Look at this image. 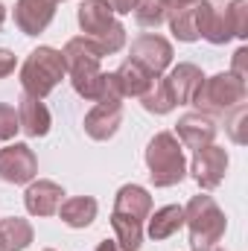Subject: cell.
I'll return each instance as SVG.
<instances>
[{
	"label": "cell",
	"mask_w": 248,
	"mask_h": 251,
	"mask_svg": "<svg viewBox=\"0 0 248 251\" xmlns=\"http://www.w3.org/2000/svg\"><path fill=\"white\" fill-rule=\"evenodd\" d=\"M184 225L190 231V249L193 251H210L225 237L228 219L225 210L213 201V196H193L184 207Z\"/></svg>",
	"instance_id": "6da1fadb"
},
{
	"label": "cell",
	"mask_w": 248,
	"mask_h": 251,
	"mask_svg": "<svg viewBox=\"0 0 248 251\" xmlns=\"http://www.w3.org/2000/svg\"><path fill=\"white\" fill-rule=\"evenodd\" d=\"M146 167L155 187H175L187 176V158L173 131H158L146 146Z\"/></svg>",
	"instance_id": "7a4b0ae2"
},
{
	"label": "cell",
	"mask_w": 248,
	"mask_h": 251,
	"mask_svg": "<svg viewBox=\"0 0 248 251\" xmlns=\"http://www.w3.org/2000/svg\"><path fill=\"white\" fill-rule=\"evenodd\" d=\"M76 21L82 26V35L94 38L105 56L120 53L125 47V26L114 18L111 6L105 0H82Z\"/></svg>",
	"instance_id": "3957f363"
},
{
	"label": "cell",
	"mask_w": 248,
	"mask_h": 251,
	"mask_svg": "<svg viewBox=\"0 0 248 251\" xmlns=\"http://www.w3.org/2000/svg\"><path fill=\"white\" fill-rule=\"evenodd\" d=\"M64 76H67V70H64L62 50H56V47H35L26 56V62L21 64V88H24V94L35 97V100L50 97Z\"/></svg>",
	"instance_id": "277c9868"
},
{
	"label": "cell",
	"mask_w": 248,
	"mask_h": 251,
	"mask_svg": "<svg viewBox=\"0 0 248 251\" xmlns=\"http://www.w3.org/2000/svg\"><path fill=\"white\" fill-rule=\"evenodd\" d=\"M246 100H248L246 79H240V76H234L228 70V73L204 76V82L196 91V97H193L190 105H196L201 114L213 117V114H228L237 105H246Z\"/></svg>",
	"instance_id": "5b68a950"
},
{
	"label": "cell",
	"mask_w": 248,
	"mask_h": 251,
	"mask_svg": "<svg viewBox=\"0 0 248 251\" xmlns=\"http://www.w3.org/2000/svg\"><path fill=\"white\" fill-rule=\"evenodd\" d=\"M173 44L158 35V32H143L131 41V50H128V59L137 62L140 67H146L152 76H164L167 67H173Z\"/></svg>",
	"instance_id": "8992f818"
},
{
	"label": "cell",
	"mask_w": 248,
	"mask_h": 251,
	"mask_svg": "<svg viewBox=\"0 0 248 251\" xmlns=\"http://www.w3.org/2000/svg\"><path fill=\"white\" fill-rule=\"evenodd\" d=\"M38 176V158L26 143H9L0 149V178L6 184H29Z\"/></svg>",
	"instance_id": "52a82bcc"
},
{
	"label": "cell",
	"mask_w": 248,
	"mask_h": 251,
	"mask_svg": "<svg viewBox=\"0 0 248 251\" xmlns=\"http://www.w3.org/2000/svg\"><path fill=\"white\" fill-rule=\"evenodd\" d=\"M190 173L196 178V184L201 190H216L222 181H225V173H228V152L225 146H204L193 155L190 161Z\"/></svg>",
	"instance_id": "ba28073f"
},
{
	"label": "cell",
	"mask_w": 248,
	"mask_h": 251,
	"mask_svg": "<svg viewBox=\"0 0 248 251\" xmlns=\"http://www.w3.org/2000/svg\"><path fill=\"white\" fill-rule=\"evenodd\" d=\"M196 29H198V38H204V41H210L216 47L228 44L234 38L228 12L216 0H198L196 3Z\"/></svg>",
	"instance_id": "9c48e42d"
},
{
	"label": "cell",
	"mask_w": 248,
	"mask_h": 251,
	"mask_svg": "<svg viewBox=\"0 0 248 251\" xmlns=\"http://www.w3.org/2000/svg\"><path fill=\"white\" fill-rule=\"evenodd\" d=\"M59 0H15V26L24 35H41L56 18Z\"/></svg>",
	"instance_id": "30bf717a"
},
{
	"label": "cell",
	"mask_w": 248,
	"mask_h": 251,
	"mask_svg": "<svg viewBox=\"0 0 248 251\" xmlns=\"http://www.w3.org/2000/svg\"><path fill=\"white\" fill-rule=\"evenodd\" d=\"M216 131H219V126H216L213 117H207V114H201V111H190V114H184V117H178L173 134L178 137L181 146L198 152V149H204V146L213 143Z\"/></svg>",
	"instance_id": "8fae6325"
},
{
	"label": "cell",
	"mask_w": 248,
	"mask_h": 251,
	"mask_svg": "<svg viewBox=\"0 0 248 251\" xmlns=\"http://www.w3.org/2000/svg\"><path fill=\"white\" fill-rule=\"evenodd\" d=\"M123 126V102L120 100H105L97 102L88 114H85V134L91 140H111L117 134V128Z\"/></svg>",
	"instance_id": "7c38bea8"
},
{
	"label": "cell",
	"mask_w": 248,
	"mask_h": 251,
	"mask_svg": "<svg viewBox=\"0 0 248 251\" xmlns=\"http://www.w3.org/2000/svg\"><path fill=\"white\" fill-rule=\"evenodd\" d=\"M161 79H164V85H167V91H170V97H173L175 105H190L193 97H196V91L204 82V73H201L198 64L178 62L175 67H170V73L161 76Z\"/></svg>",
	"instance_id": "4fadbf2b"
},
{
	"label": "cell",
	"mask_w": 248,
	"mask_h": 251,
	"mask_svg": "<svg viewBox=\"0 0 248 251\" xmlns=\"http://www.w3.org/2000/svg\"><path fill=\"white\" fill-rule=\"evenodd\" d=\"M62 201H64V187L50 181V178H38V181L26 184L24 204L32 216H56Z\"/></svg>",
	"instance_id": "5bb4252c"
},
{
	"label": "cell",
	"mask_w": 248,
	"mask_h": 251,
	"mask_svg": "<svg viewBox=\"0 0 248 251\" xmlns=\"http://www.w3.org/2000/svg\"><path fill=\"white\" fill-rule=\"evenodd\" d=\"M18 126L26 137H44L53 126V117L47 111V105L29 94H21L18 100Z\"/></svg>",
	"instance_id": "9a60e30c"
},
{
	"label": "cell",
	"mask_w": 248,
	"mask_h": 251,
	"mask_svg": "<svg viewBox=\"0 0 248 251\" xmlns=\"http://www.w3.org/2000/svg\"><path fill=\"white\" fill-rule=\"evenodd\" d=\"M114 79H117V88H120V97H123V100H128V97L140 100V97L155 85L158 76H152L146 67H140L137 62L125 59V62L114 70Z\"/></svg>",
	"instance_id": "2e32d148"
},
{
	"label": "cell",
	"mask_w": 248,
	"mask_h": 251,
	"mask_svg": "<svg viewBox=\"0 0 248 251\" xmlns=\"http://www.w3.org/2000/svg\"><path fill=\"white\" fill-rule=\"evenodd\" d=\"M114 213H123L131 216L137 222H146L149 213H152V196L149 190L140 187V184H123L114 196Z\"/></svg>",
	"instance_id": "e0dca14e"
},
{
	"label": "cell",
	"mask_w": 248,
	"mask_h": 251,
	"mask_svg": "<svg viewBox=\"0 0 248 251\" xmlns=\"http://www.w3.org/2000/svg\"><path fill=\"white\" fill-rule=\"evenodd\" d=\"M181 228H184V207H181V204H164V207H158L155 213H149L143 234H149L155 243H161V240L175 237Z\"/></svg>",
	"instance_id": "ac0fdd59"
},
{
	"label": "cell",
	"mask_w": 248,
	"mask_h": 251,
	"mask_svg": "<svg viewBox=\"0 0 248 251\" xmlns=\"http://www.w3.org/2000/svg\"><path fill=\"white\" fill-rule=\"evenodd\" d=\"M97 199L94 196H70L59 204V216L67 228H91L97 219Z\"/></svg>",
	"instance_id": "d6986e66"
},
{
	"label": "cell",
	"mask_w": 248,
	"mask_h": 251,
	"mask_svg": "<svg viewBox=\"0 0 248 251\" xmlns=\"http://www.w3.org/2000/svg\"><path fill=\"white\" fill-rule=\"evenodd\" d=\"M32 225L21 216H6L0 219V240H3V249L6 251H26L32 246Z\"/></svg>",
	"instance_id": "ffe728a7"
},
{
	"label": "cell",
	"mask_w": 248,
	"mask_h": 251,
	"mask_svg": "<svg viewBox=\"0 0 248 251\" xmlns=\"http://www.w3.org/2000/svg\"><path fill=\"white\" fill-rule=\"evenodd\" d=\"M111 228H114V243L120 246V251H137L143 246V222L123 213H111Z\"/></svg>",
	"instance_id": "44dd1931"
},
{
	"label": "cell",
	"mask_w": 248,
	"mask_h": 251,
	"mask_svg": "<svg viewBox=\"0 0 248 251\" xmlns=\"http://www.w3.org/2000/svg\"><path fill=\"white\" fill-rule=\"evenodd\" d=\"M167 24H170L173 35H175L178 41H184V44L198 41V29H196V6H187V9L173 12V15L167 18Z\"/></svg>",
	"instance_id": "7402d4cb"
},
{
	"label": "cell",
	"mask_w": 248,
	"mask_h": 251,
	"mask_svg": "<svg viewBox=\"0 0 248 251\" xmlns=\"http://www.w3.org/2000/svg\"><path fill=\"white\" fill-rule=\"evenodd\" d=\"M140 105L149 111V114H170L173 108H175V102H173V97H170V91H167V85H164V79L158 76L155 79V85L140 97Z\"/></svg>",
	"instance_id": "603a6c76"
},
{
	"label": "cell",
	"mask_w": 248,
	"mask_h": 251,
	"mask_svg": "<svg viewBox=\"0 0 248 251\" xmlns=\"http://www.w3.org/2000/svg\"><path fill=\"white\" fill-rule=\"evenodd\" d=\"M134 21L140 26H149V29H158L164 21H167V9L161 0H140L134 6Z\"/></svg>",
	"instance_id": "cb8c5ba5"
},
{
	"label": "cell",
	"mask_w": 248,
	"mask_h": 251,
	"mask_svg": "<svg viewBox=\"0 0 248 251\" xmlns=\"http://www.w3.org/2000/svg\"><path fill=\"white\" fill-rule=\"evenodd\" d=\"M225 12H228V21H231V32H234V38L246 41L248 38V0H231V3L225 6Z\"/></svg>",
	"instance_id": "d4e9b609"
},
{
	"label": "cell",
	"mask_w": 248,
	"mask_h": 251,
	"mask_svg": "<svg viewBox=\"0 0 248 251\" xmlns=\"http://www.w3.org/2000/svg\"><path fill=\"white\" fill-rule=\"evenodd\" d=\"M246 123H248V108H246V105H237V108H231V111H228L225 128H228L231 140H234V143H240V146H243V143H248Z\"/></svg>",
	"instance_id": "484cf974"
},
{
	"label": "cell",
	"mask_w": 248,
	"mask_h": 251,
	"mask_svg": "<svg viewBox=\"0 0 248 251\" xmlns=\"http://www.w3.org/2000/svg\"><path fill=\"white\" fill-rule=\"evenodd\" d=\"M21 131L18 126V108H12L9 102H0V140H12Z\"/></svg>",
	"instance_id": "4316f807"
},
{
	"label": "cell",
	"mask_w": 248,
	"mask_h": 251,
	"mask_svg": "<svg viewBox=\"0 0 248 251\" xmlns=\"http://www.w3.org/2000/svg\"><path fill=\"white\" fill-rule=\"evenodd\" d=\"M231 73H234V76H240V79H248V47H240V50L234 53Z\"/></svg>",
	"instance_id": "83f0119b"
},
{
	"label": "cell",
	"mask_w": 248,
	"mask_h": 251,
	"mask_svg": "<svg viewBox=\"0 0 248 251\" xmlns=\"http://www.w3.org/2000/svg\"><path fill=\"white\" fill-rule=\"evenodd\" d=\"M15 67H18L15 53H12V50H6V47H0V79L12 76V73H15Z\"/></svg>",
	"instance_id": "f1b7e54d"
},
{
	"label": "cell",
	"mask_w": 248,
	"mask_h": 251,
	"mask_svg": "<svg viewBox=\"0 0 248 251\" xmlns=\"http://www.w3.org/2000/svg\"><path fill=\"white\" fill-rule=\"evenodd\" d=\"M108 6H111V12L114 15H131L134 12V6L140 3V0H105Z\"/></svg>",
	"instance_id": "f546056e"
},
{
	"label": "cell",
	"mask_w": 248,
	"mask_h": 251,
	"mask_svg": "<svg viewBox=\"0 0 248 251\" xmlns=\"http://www.w3.org/2000/svg\"><path fill=\"white\" fill-rule=\"evenodd\" d=\"M164 3V9H167V18L173 15V12H178V9H187V6H196L198 0H161Z\"/></svg>",
	"instance_id": "4dcf8cb0"
},
{
	"label": "cell",
	"mask_w": 248,
	"mask_h": 251,
	"mask_svg": "<svg viewBox=\"0 0 248 251\" xmlns=\"http://www.w3.org/2000/svg\"><path fill=\"white\" fill-rule=\"evenodd\" d=\"M97 251H120V246H117L114 240H102V243L97 246Z\"/></svg>",
	"instance_id": "1f68e13d"
},
{
	"label": "cell",
	"mask_w": 248,
	"mask_h": 251,
	"mask_svg": "<svg viewBox=\"0 0 248 251\" xmlns=\"http://www.w3.org/2000/svg\"><path fill=\"white\" fill-rule=\"evenodd\" d=\"M3 21H6V6L0 3V26H3Z\"/></svg>",
	"instance_id": "d6a6232c"
},
{
	"label": "cell",
	"mask_w": 248,
	"mask_h": 251,
	"mask_svg": "<svg viewBox=\"0 0 248 251\" xmlns=\"http://www.w3.org/2000/svg\"><path fill=\"white\" fill-rule=\"evenodd\" d=\"M0 251H6V249H3V240H0Z\"/></svg>",
	"instance_id": "836d02e7"
},
{
	"label": "cell",
	"mask_w": 248,
	"mask_h": 251,
	"mask_svg": "<svg viewBox=\"0 0 248 251\" xmlns=\"http://www.w3.org/2000/svg\"><path fill=\"white\" fill-rule=\"evenodd\" d=\"M210 251H225V249H210Z\"/></svg>",
	"instance_id": "e575fe53"
},
{
	"label": "cell",
	"mask_w": 248,
	"mask_h": 251,
	"mask_svg": "<svg viewBox=\"0 0 248 251\" xmlns=\"http://www.w3.org/2000/svg\"><path fill=\"white\" fill-rule=\"evenodd\" d=\"M44 251H56V249H44Z\"/></svg>",
	"instance_id": "d590c367"
}]
</instances>
